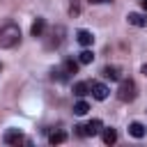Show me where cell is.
<instances>
[{"mask_svg":"<svg viewBox=\"0 0 147 147\" xmlns=\"http://www.w3.org/2000/svg\"><path fill=\"white\" fill-rule=\"evenodd\" d=\"M44 30H46V21H44V18L39 16V18H37L34 23H32V28H30V34H32V37L37 39V37H41V34H44Z\"/></svg>","mask_w":147,"mask_h":147,"instance_id":"ba28073f","label":"cell"},{"mask_svg":"<svg viewBox=\"0 0 147 147\" xmlns=\"http://www.w3.org/2000/svg\"><path fill=\"white\" fill-rule=\"evenodd\" d=\"M92 2H96V5H103V2H110V0H92Z\"/></svg>","mask_w":147,"mask_h":147,"instance_id":"ffe728a7","label":"cell"},{"mask_svg":"<svg viewBox=\"0 0 147 147\" xmlns=\"http://www.w3.org/2000/svg\"><path fill=\"white\" fill-rule=\"evenodd\" d=\"M92 60H94L92 51H87V48H85V51H80V53H78V62H80V64H90Z\"/></svg>","mask_w":147,"mask_h":147,"instance_id":"2e32d148","label":"cell"},{"mask_svg":"<svg viewBox=\"0 0 147 147\" xmlns=\"http://www.w3.org/2000/svg\"><path fill=\"white\" fill-rule=\"evenodd\" d=\"M87 110H90V103H87V101L80 99V101L74 103V113H76V115H87Z\"/></svg>","mask_w":147,"mask_h":147,"instance_id":"9a60e30c","label":"cell"},{"mask_svg":"<svg viewBox=\"0 0 147 147\" xmlns=\"http://www.w3.org/2000/svg\"><path fill=\"white\" fill-rule=\"evenodd\" d=\"M21 41V28L14 23H7L0 28V46L2 48H14Z\"/></svg>","mask_w":147,"mask_h":147,"instance_id":"6da1fadb","label":"cell"},{"mask_svg":"<svg viewBox=\"0 0 147 147\" xmlns=\"http://www.w3.org/2000/svg\"><path fill=\"white\" fill-rule=\"evenodd\" d=\"M78 67H80L78 60H67V62H64V71H67V74H78Z\"/></svg>","mask_w":147,"mask_h":147,"instance_id":"e0dca14e","label":"cell"},{"mask_svg":"<svg viewBox=\"0 0 147 147\" xmlns=\"http://www.w3.org/2000/svg\"><path fill=\"white\" fill-rule=\"evenodd\" d=\"M67 140V133L64 131H53L51 136H48V142L51 145H60V142H64Z\"/></svg>","mask_w":147,"mask_h":147,"instance_id":"5bb4252c","label":"cell"},{"mask_svg":"<svg viewBox=\"0 0 147 147\" xmlns=\"http://www.w3.org/2000/svg\"><path fill=\"white\" fill-rule=\"evenodd\" d=\"M140 71H142V76H147V64H142V69H140Z\"/></svg>","mask_w":147,"mask_h":147,"instance_id":"d6986e66","label":"cell"},{"mask_svg":"<svg viewBox=\"0 0 147 147\" xmlns=\"http://www.w3.org/2000/svg\"><path fill=\"white\" fill-rule=\"evenodd\" d=\"M101 138L106 145H113V142H117V131L115 129H101Z\"/></svg>","mask_w":147,"mask_h":147,"instance_id":"8fae6325","label":"cell"},{"mask_svg":"<svg viewBox=\"0 0 147 147\" xmlns=\"http://www.w3.org/2000/svg\"><path fill=\"white\" fill-rule=\"evenodd\" d=\"M76 39H78V44L85 46V48L94 44V34H92L90 30H78V32H76Z\"/></svg>","mask_w":147,"mask_h":147,"instance_id":"52a82bcc","label":"cell"},{"mask_svg":"<svg viewBox=\"0 0 147 147\" xmlns=\"http://www.w3.org/2000/svg\"><path fill=\"white\" fill-rule=\"evenodd\" d=\"M7 145H18V142H25V145H30V140L28 138H23V133L18 131V129H9L7 133H5V138H2Z\"/></svg>","mask_w":147,"mask_h":147,"instance_id":"5b68a950","label":"cell"},{"mask_svg":"<svg viewBox=\"0 0 147 147\" xmlns=\"http://www.w3.org/2000/svg\"><path fill=\"white\" fill-rule=\"evenodd\" d=\"M85 131H87V136H96V133H101V119H90V122L85 124Z\"/></svg>","mask_w":147,"mask_h":147,"instance_id":"30bf717a","label":"cell"},{"mask_svg":"<svg viewBox=\"0 0 147 147\" xmlns=\"http://www.w3.org/2000/svg\"><path fill=\"white\" fill-rule=\"evenodd\" d=\"M129 133H131L133 138H142V136H145V126H142L140 122H131V124H129Z\"/></svg>","mask_w":147,"mask_h":147,"instance_id":"7c38bea8","label":"cell"},{"mask_svg":"<svg viewBox=\"0 0 147 147\" xmlns=\"http://www.w3.org/2000/svg\"><path fill=\"white\" fill-rule=\"evenodd\" d=\"M64 34H67L64 25H55V28L51 30L48 39H46V48H57V46H60V44L64 41Z\"/></svg>","mask_w":147,"mask_h":147,"instance_id":"3957f363","label":"cell"},{"mask_svg":"<svg viewBox=\"0 0 147 147\" xmlns=\"http://www.w3.org/2000/svg\"><path fill=\"white\" fill-rule=\"evenodd\" d=\"M103 78H108V80H119V69H117V67H103Z\"/></svg>","mask_w":147,"mask_h":147,"instance_id":"4fadbf2b","label":"cell"},{"mask_svg":"<svg viewBox=\"0 0 147 147\" xmlns=\"http://www.w3.org/2000/svg\"><path fill=\"white\" fill-rule=\"evenodd\" d=\"M136 94H138V87H136V83H133L131 78L119 80V87H117V99H119L122 103L133 101V99H136Z\"/></svg>","mask_w":147,"mask_h":147,"instance_id":"7a4b0ae2","label":"cell"},{"mask_svg":"<svg viewBox=\"0 0 147 147\" xmlns=\"http://www.w3.org/2000/svg\"><path fill=\"white\" fill-rule=\"evenodd\" d=\"M108 92H110V90H108L103 83H96V80H92V83H90V94H92L96 101H103V99L108 96Z\"/></svg>","mask_w":147,"mask_h":147,"instance_id":"277c9868","label":"cell"},{"mask_svg":"<svg viewBox=\"0 0 147 147\" xmlns=\"http://www.w3.org/2000/svg\"><path fill=\"white\" fill-rule=\"evenodd\" d=\"M69 14H71L74 18L80 14V2H78V0H71V5H69Z\"/></svg>","mask_w":147,"mask_h":147,"instance_id":"ac0fdd59","label":"cell"},{"mask_svg":"<svg viewBox=\"0 0 147 147\" xmlns=\"http://www.w3.org/2000/svg\"><path fill=\"white\" fill-rule=\"evenodd\" d=\"M74 94H76V96H85V94H90V83H85V80L74 83Z\"/></svg>","mask_w":147,"mask_h":147,"instance_id":"9c48e42d","label":"cell"},{"mask_svg":"<svg viewBox=\"0 0 147 147\" xmlns=\"http://www.w3.org/2000/svg\"><path fill=\"white\" fill-rule=\"evenodd\" d=\"M140 5H142V9L147 11V0H140Z\"/></svg>","mask_w":147,"mask_h":147,"instance_id":"44dd1931","label":"cell"},{"mask_svg":"<svg viewBox=\"0 0 147 147\" xmlns=\"http://www.w3.org/2000/svg\"><path fill=\"white\" fill-rule=\"evenodd\" d=\"M126 21H129V25H136V28H145L147 25V16L145 14H138V11H129L126 14Z\"/></svg>","mask_w":147,"mask_h":147,"instance_id":"8992f818","label":"cell"}]
</instances>
